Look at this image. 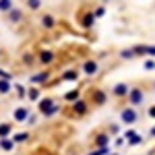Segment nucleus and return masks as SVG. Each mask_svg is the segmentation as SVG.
<instances>
[{
  "mask_svg": "<svg viewBox=\"0 0 155 155\" xmlns=\"http://www.w3.org/2000/svg\"><path fill=\"white\" fill-rule=\"evenodd\" d=\"M124 120H128V122H132V120H134V114H132L130 110H128V112H124Z\"/></svg>",
  "mask_w": 155,
  "mask_h": 155,
  "instance_id": "2",
  "label": "nucleus"
},
{
  "mask_svg": "<svg viewBox=\"0 0 155 155\" xmlns=\"http://www.w3.org/2000/svg\"><path fill=\"white\" fill-rule=\"evenodd\" d=\"M25 116H27V112H25V110H17V120H23Z\"/></svg>",
  "mask_w": 155,
  "mask_h": 155,
  "instance_id": "3",
  "label": "nucleus"
},
{
  "mask_svg": "<svg viewBox=\"0 0 155 155\" xmlns=\"http://www.w3.org/2000/svg\"><path fill=\"white\" fill-rule=\"evenodd\" d=\"M85 71H87V72H95V64H93V62H91V64H87V68H85Z\"/></svg>",
  "mask_w": 155,
  "mask_h": 155,
  "instance_id": "4",
  "label": "nucleus"
},
{
  "mask_svg": "<svg viewBox=\"0 0 155 155\" xmlns=\"http://www.w3.org/2000/svg\"><path fill=\"white\" fill-rule=\"evenodd\" d=\"M132 101H134V104H137V101H141V93H137V91H134V93H132Z\"/></svg>",
  "mask_w": 155,
  "mask_h": 155,
  "instance_id": "5",
  "label": "nucleus"
},
{
  "mask_svg": "<svg viewBox=\"0 0 155 155\" xmlns=\"http://www.w3.org/2000/svg\"><path fill=\"white\" fill-rule=\"evenodd\" d=\"M0 8H2V11L11 8V0H0Z\"/></svg>",
  "mask_w": 155,
  "mask_h": 155,
  "instance_id": "1",
  "label": "nucleus"
},
{
  "mask_svg": "<svg viewBox=\"0 0 155 155\" xmlns=\"http://www.w3.org/2000/svg\"><path fill=\"white\" fill-rule=\"evenodd\" d=\"M0 91H8V85H6V83H0Z\"/></svg>",
  "mask_w": 155,
  "mask_h": 155,
  "instance_id": "6",
  "label": "nucleus"
}]
</instances>
